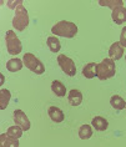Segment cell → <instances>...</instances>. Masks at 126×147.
<instances>
[{
    "instance_id": "1",
    "label": "cell",
    "mask_w": 126,
    "mask_h": 147,
    "mask_svg": "<svg viewBox=\"0 0 126 147\" xmlns=\"http://www.w3.org/2000/svg\"><path fill=\"white\" fill-rule=\"evenodd\" d=\"M51 32L54 34V36H61L65 39H72L75 38V35L77 34V26L76 24L71 23V21H59L51 28Z\"/></svg>"
},
{
    "instance_id": "2",
    "label": "cell",
    "mask_w": 126,
    "mask_h": 147,
    "mask_svg": "<svg viewBox=\"0 0 126 147\" xmlns=\"http://www.w3.org/2000/svg\"><path fill=\"white\" fill-rule=\"evenodd\" d=\"M115 74H116V65L112 59L105 57L101 62L96 65V78L101 81L114 78Z\"/></svg>"
},
{
    "instance_id": "3",
    "label": "cell",
    "mask_w": 126,
    "mask_h": 147,
    "mask_svg": "<svg viewBox=\"0 0 126 147\" xmlns=\"http://www.w3.org/2000/svg\"><path fill=\"white\" fill-rule=\"evenodd\" d=\"M29 26V14L26 8L21 4L15 9V15L13 18V28L18 31H24Z\"/></svg>"
},
{
    "instance_id": "4",
    "label": "cell",
    "mask_w": 126,
    "mask_h": 147,
    "mask_svg": "<svg viewBox=\"0 0 126 147\" xmlns=\"http://www.w3.org/2000/svg\"><path fill=\"white\" fill-rule=\"evenodd\" d=\"M23 62L30 71L35 72L36 75H43V74L45 72V66H44V64L35 56L34 54H31V53L24 54Z\"/></svg>"
},
{
    "instance_id": "5",
    "label": "cell",
    "mask_w": 126,
    "mask_h": 147,
    "mask_svg": "<svg viewBox=\"0 0 126 147\" xmlns=\"http://www.w3.org/2000/svg\"><path fill=\"white\" fill-rule=\"evenodd\" d=\"M5 42H6V50L10 55H18L23 50L20 39L16 36L14 30H8L5 34Z\"/></svg>"
},
{
    "instance_id": "6",
    "label": "cell",
    "mask_w": 126,
    "mask_h": 147,
    "mask_svg": "<svg viewBox=\"0 0 126 147\" xmlns=\"http://www.w3.org/2000/svg\"><path fill=\"white\" fill-rule=\"evenodd\" d=\"M58 64L59 66L61 67L62 72L66 74L68 76L72 78V76L76 75V66H75V62L71 57L66 56L64 54H60L58 56Z\"/></svg>"
},
{
    "instance_id": "7",
    "label": "cell",
    "mask_w": 126,
    "mask_h": 147,
    "mask_svg": "<svg viewBox=\"0 0 126 147\" xmlns=\"http://www.w3.org/2000/svg\"><path fill=\"white\" fill-rule=\"evenodd\" d=\"M14 122H15L16 126L21 127L24 131H29L31 127V122L30 120H29V117L26 116V113H25L23 110H15L14 111Z\"/></svg>"
},
{
    "instance_id": "8",
    "label": "cell",
    "mask_w": 126,
    "mask_h": 147,
    "mask_svg": "<svg viewBox=\"0 0 126 147\" xmlns=\"http://www.w3.org/2000/svg\"><path fill=\"white\" fill-rule=\"evenodd\" d=\"M111 18H112L114 23L117 25H122L124 23H126V8L125 6H119V8L114 9L111 13Z\"/></svg>"
},
{
    "instance_id": "9",
    "label": "cell",
    "mask_w": 126,
    "mask_h": 147,
    "mask_svg": "<svg viewBox=\"0 0 126 147\" xmlns=\"http://www.w3.org/2000/svg\"><path fill=\"white\" fill-rule=\"evenodd\" d=\"M122 56H124V47L120 45L119 41L114 42L109 49V57L115 61V60H120V59H122Z\"/></svg>"
},
{
    "instance_id": "10",
    "label": "cell",
    "mask_w": 126,
    "mask_h": 147,
    "mask_svg": "<svg viewBox=\"0 0 126 147\" xmlns=\"http://www.w3.org/2000/svg\"><path fill=\"white\" fill-rule=\"evenodd\" d=\"M47 113H49V117L51 119V121H53V122H56V123L62 122L65 119L64 112H62L59 107H56V106H50L49 110H47Z\"/></svg>"
},
{
    "instance_id": "11",
    "label": "cell",
    "mask_w": 126,
    "mask_h": 147,
    "mask_svg": "<svg viewBox=\"0 0 126 147\" xmlns=\"http://www.w3.org/2000/svg\"><path fill=\"white\" fill-rule=\"evenodd\" d=\"M91 126L95 128L96 131H106L109 127V122L105 117L102 116H96L91 121Z\"/></svg>"
},
{
    "instance_id": "12",
    "label": "cell",
    "mask_w": 126,
    "mask_h": 147,
    "mask_svg": "<svg viewBox=\"0 0 126 147\" xmlns=\"http://www.w3.org/2000/svg\"><path fill=\"white\" fill-rule=\"evenodd\" d=\"M68 100L71 106H79L83 102V94L79 90L72 89V90H70V92L68 95Z\"/></svg>"
},
{
    "instance_id": "13",
    "label": "cell",
    "mask_w": 126,
    "mask_h": 147,
    "mask_svg": "<svg viewBox=\"0 0 126 147\" xmlns=\"http://www.w3.org/2000/svg\"><path fill=\"white\" fill-rule=\"evenodd\" d=\"M51 91H53L58 97H64L66 95V87L64 84L61 81H59V80H54V81L51 82Z\"/></svg>"
},
{
    "instance_id": "14",
    "label": "cell",
    "mask_w": 126,
    "mask_h": 147,
    "mask_svg": "<svg viewBox=\"0 0 126 147\" xmlns=\"http://www.w3.org/2000/svg\"><path fill=\"white\" fill-rule=\"evenodd\" d=\"M24 66V62L18 57H14V59H10V60L6 62V69L8 71L10 72H16V71H20Z\"/></svg>"
},
{
    "instance_id": "15",
    "label": "cell",
    "mask_w": 126,
    "mask_h": 147,
    "mask_svg": "<svg viewBox=\"0 0 126 147\" xmlns=\"http://www.w3.org/2000/svg\"><path fill=\"white\" fill-rule=\"evenodd\" d=\"M46 44H47V47L50 49L51 53H59L61 49V44H60V40H59L56 36H49L46 39Z\"/></svg>"
},
{
    "instance_id": "16",
    "label": "cell",
    "mask_w": 126,
    "mask_h": 147,
    "mask_svg": "<svg viewBox=\"0 0 126 147\" xmlns=\"http://www.w3.org/2000/svg\"><path fill=\"white\" fill-rule=\"evenodd\" d=\"M110 105L112 106L115 110H117V111H121V110H124L126 107L125 100L121 96H119V95H114V96H111V98H110Z\"/></svg>"
},
{
    "instance_id": "17",
    "label": "cell",
    "mask_w": 126,
    "mask_h": 147,
    "mask_svg": "<svg viewBox=\"0 0 126 147\" xmlns=\"http://www.w3.org/2000/svg\"><path fill=\"white\" fill-rule=\"evenodd\" d=\"M96 65L95 62H89V64H86L84 66L83 69V75L84 78L86 79H94L96 76Z\"/></svg>"
},
{
    "instance_id": "18",
    "label": "cell",
    "mask_w": 126,
    "mask_h": 147,
    "mask_svg": "<svg viewBox=\"0 0 126 147\" xmlns=\"http://www.w3.org/2000/svg\"><path fill=\"white\" fill-rule=\"evenodd\" d=\"M10 98H12V94L9 90L1 89L0 90V110H5L6 106L9 105Z\"/></svg>"
},
{
    "instance_id": "19",
    "label": "cell",
    "mask_w": 126,
    "mask_h": 147,
    "mask_svg": "<svg viewBox=\"0 0 126 147\" xmlns=\"http://www.w3.org/2000/svg\"><path fill=\"white\" fill-rule=\"evenodd\" d=\"M99 5L101 6H106V8H111V9H116L119 6H124V1L122 0H100Z\"/></svg>"
},
{
    "instance_id": "20",
    "label": "cell",
    "mask_w": 126,
    "mask_h": 147,
    "mask_svg": "<svg viewBox=\"0 0 126 147\" xmlns=\"http://www.w3.org/2000/svg\"><path fill=\"white\" fill-rule=\"evenodd\" d=\"M92 136V128L90 125H83L79 128V137L81 140H89Z\"/></svg>"
},
{
    "instance_id": "21",
    "label": "cell",
    "mask_w": 126,
    "mask_h": 147,
    "mask_svg": "<svg viewBox=\"0 0 126 147\" xmlns=\"http://www.w3.org/2000/svg\"><path fill=\"white\" fill-rule=\"evenodd\" d=\"M23 132H24L23 128L19 127V126H16V125H15V126H10V127L8 128V131H6V134H8L9 137L19 140L21 136H23Z\"/></svg>"
},
{
    "instance_id": "22",
    "label": "cell",
    "mask_w": 126,
    "mask_h": 147,
    "mask_svg": "<svg viewBox=\"0 0 126 147\" xmlns=\"http://www.w3.org/2000/svg\"><path fill=\"white\" fill-rule=\"evenodd\" d=\"M5 147H19V140L12 138L8 136V138L5 141Z\"/></svg>"
},
{
    "instance_id": "23",
    "label": "cell",
    "mask_w": 126,
    "mask_h": 147,
    "mask_svg": "<svg viewBox=\"0 0 126 147\" xmlns=\"http://www.w3.org/2000/svg\"><path fill=\"white\" fill-rule=\"evenodd\" d=\"M120 45L122 47H126V26L125 28H122V30H121V34H120Z\"/></svg>"
},
{
    "instance_id": "24",
    "label": "cell",
    "mask_w": 126,
    "mask_h": 147,
    "mask_svg": "<svg viewBox=\"0 0 126 147\" xmlns=\"http://www.w3.org/2000/svg\"><path fill=\"white\" fill-rule=\"evenodd\" d=\"M23 4V1L21 0H16V1H6V5H8V8L10 9H16L19 5Z\"/></svg>"
},
{
    "instance_id": "25",
    "label": "cell",
    "mask_w": 126,
    "mask_h": 147,
    "mask_svg": "<svg viewBox=\"0 0 126 147\" xmlns=\"http://www.w3.org/2000/svg\"><path fill=\"white\" fill-rule=\"evenodd\" d=\"M6 138H8V134H1L0 135V147H5Z\"/></svg>"
},
{
    "instance_id": "26",
    "label": "cell",
    "mask_w": 126,
    "mask_h": 147,
    "mask_svg": "<svg viewBox=\"0 0 126 147\" xmlns=\"http://www.w3.org/2000/svg\"><path fill=\"white\" fill-rule=\"evenodd\" d=\"M0 78H1V85H3V84H4V75H3V74H0Z\"/></svg>"
},
{
    "instance_id": "27",
    "label": "cell",
    "mask_w": 126,
    "mask_h": 147,
    "mask_svg": "<svg viewBox=\"0 0 126 147\" xmlns=\"http://www.w3.org/2000/svg\"><path fill=\"white\" fill-rule=\"evenodd\" d=\"M125 60H126V56H125Z\"/></svg>"
},
{
    "instance_id": "28",
    "label": "cell",
    "mask_w": 126,
    "mask_h": 147,
    "mask_svg": "<svg viewBox=\"0 0 126 147\" xmlns=\"http://www.w3.org/2000/svg\"><path fill=\"white\" fill-rule=\"evenodd\" d=\"M125 109H126V107H125Z\"/></svg>"
}]
</instances>
